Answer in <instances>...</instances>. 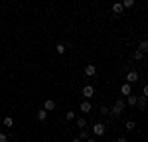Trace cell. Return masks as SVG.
Masks as SVG:
<instances>
[{"label":"cell","mask_w":148,"mask_h":142,"mask_svg":"<svg viewBox=\"0 0 148 142\" xmlns=\"http://www.w3.org/2000/svg\"><path fill=\"white\" fill-rule=\"evenodd\" d=\"M89 136H91V134H89V130H87V128H81L79 130V138H81V140H87Z\"/></svg>","instance_id":"obj_13"},{"label":"cell","mask_w":148,"mask_h":142,"mask_svg":"<svg viewBox=\"0 0 148 142\" xmlns=\"http://www.w3.org/2000/svg\"><path fill=\"white\" fill-rule=\"evenodd\" d=\"M109 113H111L113 117H121V115H123V111H119L116 106H111V109H109Z\"/></svg>","instance_id":"obj_16"},{"label":"cell","mask_w":148,"mask_h":142,"mask_svg":"<svg viewBox=\"0 0 148 142\" xmlns=\"http://www.w3.org/2000/svg\"><path fill=\"white\" fill-rule=\"evenodd\" d=\"M71 142H83V140H81V138H73Z\"/></svg>","instance_id":"obj_27"},{"label":"cell","mask_w":148,"mask_h":142,"mask_svg":"<svg viewBox=\"0 0 148 142\" xmlns=\"http://www.w3.org/2000/svg\"><path fill=\"white\" fill-rule=\"evenodd\" d=\"M36 117H38V120H42V122H44V120H47V111H46V109L38 111V115H36Z\"/></svg>","instance_id":"obj_11"},{"label":"cell","mask_w":148,"mask_h":142,"mask_svg":"<svg viewBox=\"0 0 148 142\" xmlns=\"http://www.w3.org/2000/svg\"><path fill=\"white\" fill-rule=\"evenodd\" d=\"M142 57H144V53H142V51H138V49H136V51H132V59H136V61H140Z\"/></svg>","instance_id":"obj_19"},{"label":"cell","mask_w":148,"mask_h":142,"mask_svg":"<svg viewBox=\"0 0 148 142\" xmlns=\"http://www.w3.org/2000/svg\"><path fill=\"white\" fill-rule=\"evenodd\" d=\"M121 93L125 95V97H128V95L132 93V83H125V85L121 87Z\"/></svg>","instance_id":"obj_4"},{"label":"cell","mask_w":148,"mask_h":142,"mask_svg":"<svg viewBox=\"0 0 148 142\" xmlns=\"http://www.w3.org/2000/svg\"><path fill=\"white\" fill-rule=\"evenodd\" d=\"M125 128L126 130H134V128H136V122H134V120H126V122H125Z\"/></svg>","instance_id":"obj_15"},{"label":"cell","mask_w":148,"mask_h":142,"mask_svg":"<svg viewBox=\"0 0 148 142\" xmlns=\"http://www.w3.org/2000/svg\"><path fill=\"white\" fill-rule=\"evenodd\" d=\"M44 109H46V111H53V109H56V101L47 99L46 103H44Z\"/></svg>","instance_id":"obj_12"},{"label":"cell","mask_w":148,"mask_h":142,"mask_svg":"<svg viewBox=\"0 0 148 142\" xmlns=\"http://www.w3.org/2000/svg\"><path fill=\"white\" fill-rule=\"evenodd\" d=\"M73 118H75V113L73 111H67L65 113V120H73Z\"/></svg>","instance_id":"obj_22"},{"label":"cell","mask_w":148,"mask_h":142,"mask_svg":"<svg viewBox=\"0 0 148 142\" xmlns=\"http://www.w3.org/2000/svg\"><path fill=\"white\" fill-rule=\"evenodd\" d=\"M111 10H113V14H123L125 8H123V4H121V2H114L113 6H111Z\"/></svg>","instance_id":"obj_9"},{"label":"cell","mask_w":148,"mask_h":142,"mask_svg":"<svg viewBox=\"0 0 148 142\" xmlns=\"http://www.w3.org/2000/svg\"><path fill=\"white\" fill-rule=\"evenodd\" d=\"M2 122H4V126H14V118H12V117L2 118Z\"/></svg>","instance_id":"obj_17"},{"label":"cell","mask_w":148,"mask_h":142,"mask_svg":"<svg viewBox=\"0 0 148 142\" xmlns=\"http://www.w3.org/2000/svg\"><path fill=\"white\" fill-rule=\"evenodd\" d=\"M0 142H8V136L6 134H0Z\"/></svg>","instance_id":"obj_25"},{"label":"cell","mask_w":148,"mask_h":142,"mask_svg":"<svg viewBox=\"0 0 148 142\" xmlns=\"http://www.w3.org/2000/svg\"><path fill=\"white\" fill-rule=\"evenodd\" d=\"M121 4H123V8H132L134 6V0H123Z\"/></svg>","instance_id":"obj_20"},{"label":"cell","mask_w":148,"mask_h":142,"mask_svg":"<svg viewBox=\"0 0 148 142\" xmlns=\"http://www.w3.org/2000/svg\"><path fill=\"white\" fill-rule=\"evenodd\" d=\"M77 126L79 128H85L87 126V118H77Z\"/></svg>","instance_id":"obj_21"},{"label":"cell","mask_w":148,"mask_h":142,"mask_svg":"<svg viewBox=\"0 0 148 142\" xmlns=\"http://www.w3.org/2000/svg\"><path fill=\"white\" fill-rule=\"evenodd\" d=\"M79 109H81V113L87 115V113H91V103H89V101H83V103L79 105Z\"/></svg>","instance_id":"obj_8"},{"label":"cell","mask_w":148,"mask_h":142,"mask_svg":"<svg viewBox=\"0 0 148 142\" xmlns=\"http://www.w3.org/2000/svg\"><path fill=\"white\" fill-rule=\"evenodd\" d=\"M138 51L148 53V40H140V42H138Z\"/></svg>","instance_id":"obj_7"},{"label":"cell","mask_w":148,"mask_h":142,"mask_svg":"<svg viewBox=\"0 0 148 142\" xmlns=\"http://www.w3.org/2000/svg\"><path fill=\"white\" fill-rule=\"evenodd\" d=\"M105 124H103V122H95V124H93V134H95V136H103V134H105Z\"/></svg>","instance_id":"obj_1"},{"label":"cell","mask_w":148,"mask_h":142,"mask_svg":"<svg viewBox=\"0 0 148 142\" xmlns=\"http://www.w3.org/2000/svg\"><path fill=\"white\" fill-rule=\"evenodd\" d=\"M136 81H138V71L134 69L126 71V83H136Z\"/></svg>","instance_id":"obj_3"},{"label":"cell","mask_w":148,"mask_h":142,"mask_svg":"<svg viewBox=\"0 0 148 142\" xmlns=\"http://www.w3.org/2000/svg\"><path fill=\"white\" fill-rule=\"evenodd\" d=\"M116 142H128V140H126V136H119V138H116Z\"/></svg>","instance_id":"obj_26"},{"label":"cell","mask_w":148,"mask_h":142,"mask_svg":"<svg viewBox=\"0 0 148 142\" xmlns=\"http://www.w3.org/2000/svg\"><path fill=\"white\" fill-rule=\"evenodd\" d=\"M95 73H97V69H95V65H93V63H89V65L85 67V75H87V77H93Z\"/></svg>","instance_id":"obj_10"},{"label":"cell","mask_w":148,"mask_h":142,"mask_svg":"<svg viewBox=\"0 0 148 142\" xmlns=\"http://www.w3.org/2000/svg\"><path fill=\"white\" fill-rule=\"evenodd\" d=\"M136 103H138V97H136V95L130 93L128 97H126V105H128V106H136Z\"/></svg>","instance_id":"obj_5"},{"label":"cell","mask_w":148,"mask_h":142,"mask_svg":"<svg viewBox=\"0 0 148 142\" xmlns=\"http://www.w3.org/2000/svg\"><path fill=\"white\" fill-rule=\"evenodd\" d=\"M87 142H95V138H87Z\"/></svg>","instance_id":"obj_28"},{"label":"cell","mask_w":148,"mask_h":142,"mask_svg":"<svg viewBox=\"0 0 148 142\" xmlns=\"http://www.w3.org/2000/svg\"><path fill=\"white\" fill-rule=\"evenodd\" d=\"M113 106H116L119 111H125V106H126V103L123 101V99H119V101H114V105Z\"/></svg>","instance_id":"obj_14"},{"label":"cell","mask_w":148,"mask_h":142,"mask_svg":"<svg viewBox=\"0 0 148 142\" xmlns=\"http://www.w3.org/2000/svg\"><path fill=\"white\" fill-rule=\"evenodd\" d=\"M65 49H67V46H65V44H57V46H56V51H57V53H65Z\"/></svg>","instance_id":"obj_18"},{"label":"cell","mask_w":148,"mask_h":142,"mask_svg":"<svg viewBox=\"0 0 148 142\" xmlns=\"http://www.w3.org/2000/svg\"><path fill=\"white\" fill-rule=\"evenodd\" d=\"M99 113H101V115H109V106H105V105H103L101 109H99Z\"/></svg>","instance_id":"obj_23"},{"label":"cell","mask_w":148,"mask_h":142,"mask_svg":"<svg viewBox=\"0 0 148 142\" xmlns=\"http://www.w3.org/2000/svg\"><path fill=\"white\" fill-rule=\"evenodd\" d=\"M81 93H83V97H85V99H91L93 95H95V87H93V85H85Z\"/></svg>","instance_id":"obj_2"},{"label":"cell","mask_w":148,"mask_h":142,"mask_svg":"<svg viewBox=\"0 0 148 142\" xmlns=\"http://www.w3.org/2000/svg\"><path fill=\"white\" fill-rule=\"evenodd\" d=\"M142 95H144V97H148V85H144V87H142Z\"/></svg>","instance_id":"obj_24"},{"label":"cell","mask_w":148,"mask_h":142,"mask_svg":"<svg viewBox=\"0 0 148 142\" xmlns=\"http://www.w3.org/2000/svg\"><path fill=\"white\" fill-rule=\"evenodd\" d=\"M56 142H59V140H56Z\"/></svg>","instance_id":"obj_29"},{"label":"cell","mask_w":148,"mask_h":142,"mask_svg":"<svg viewBox=\"0 0 148 142\" xmlns=\"http://www.w3.org/2000/svg\"><path fill=\"white\" fill-rule=\"evenodd\" d=\"M146 105H148V97L140 95V97H138V103H136V106H138V109H146Z\"/></svg>","instance_id":"obj_6"}]
</instances>
